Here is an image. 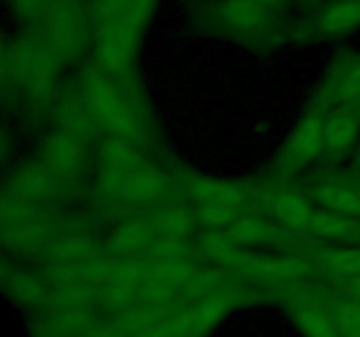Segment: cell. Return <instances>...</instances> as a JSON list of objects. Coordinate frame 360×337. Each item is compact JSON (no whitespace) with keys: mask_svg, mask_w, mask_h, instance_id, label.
Instances as JSON below:
<instances>
[{"mask_svg":"<svg viewBox=\"0 0 360 337\" xmlns=\"http://www.w3.org/2000/svg\"><path fill=\"white\" fill-rule=\"evenodd\" d=\"M322 199L334 209L360 214V192L354 193L345 188H330L323 193Z\"/></svg>","mask_w":360,"mask_h":337,"instance_id":"6da1fadb","label":"cell"},{"mask_svg":"<svg viewBox=\"0 0 360 337\" xmlns=\"http://www.w3.org/2000/svg\"><path fill=\"white\" fill-rule=\"evenodd\" d=\"M355 137V125L347 118H338L334 121L329 123L327 126V140H329L333 146L343 147L347 144L352 143V139Z\"/></svg>","mask_w":360,"mask_h":337,"instance_id":"7a4b0ae2","label":"cell"},{"mask_svg":"<svg viewBox=\"0 0 360 337\" xmlns=\"http://www.w3.org/2000/svg\"><path fill=\"white\" fill-rule=\"evenodd\" d=\"M320 140H322V132H320L319 125L309 123V125H306L304 128L299 132L295 144H297V147L304 154H311L320 147Z\"/></svg>","mask_w":360,"mask_h":337,"instance_id":"3957f363","label":"cell"}]
</instances>
